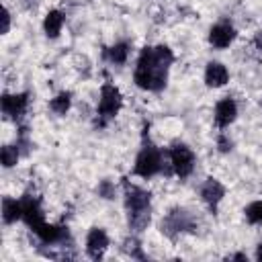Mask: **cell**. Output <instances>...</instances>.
Instances as JSON below:
<instances>
[{"mask_svg":"<svg viewBox=\"0 0 262 262\" xmlns=\"http://www.w3.org/2000/svg\"><path fill=\"white\" fill-rule=\"evenodd\" d=\"M174 63V53L168 45H147L139 51L133 82L145 92H160L168 84V72Z\"/></svg>","mask_w":262,"mask_h":262,"instance_id":"obj_1","label":"cell"},{"mask_svg":"<svg viewBox=\"0 0 262 262\" xmlns=\"http://www.w3.org/2000/svg\"><path fill=\"white\" fill-rule=\"evenodd\" d=\"M123 203L127 211V225L133 233H141L151 223V192L123 178Z\"/></svg>","mask_w":262,"mask_h":262,"instance_id":"obj_2","label":"cell"},{"mask_svg":"<svg viewBox=\"0 0 262 262\" xmlns=\"http://www.w3.org/2000/svg\"><path fill=\"white\" fill-rule=\"evenodd\" d=\"M149 125H143V131H141V147L137 151V158H135V164H133V174L143 178V180H149L158 174H162L164 170V164H166V149L162 151L151 139H149Z\"/></svg>","mask_w":262,"mask_h":262,"instance_id":"obj_3","label":"cell"},{"mask_svg":"<svg viewBox=\"0 0 262 262\" xmlns=\"http://www.w3.org/2000/svg\"><path fill=\"white\" fill-rule=\"evenodd\" d=\"M196 227H199L196 217H194L188 209H184V207H174V209H170V211L162 217V221H160V231H162L166 237H170V239H176V237L182 235V233H194Z\"/></svg>","mask_w":262,"mask_h":262,"instance_id":"obj_4","label":"cell"},{"mask_svg":"<svg viewBox=\"0 0 262 262\" xmlns=\"http://www.w3.org/2000/svg\"><path fill=\"white\" fill-rule=\"evenodd\" d=\"M121 106H123V94H121V90L115 84L104 82L100 86L98 106H96V123H98V127H104L108 121H113L119 115Z\"/></svg>","mask_w":262,"mask_h":262,"instance_id":"obj_5","label":"cell"},{"mask_svg":"<svg viewBox=\"0 0 262 262\" xmlns=\"http://www.w3.org/2000/svg\"><path fill=\"white\" fill-rule=\"evenodd\" d=\"M168 156H170V162H172V168H174V176H178L180 180H186L192 174L194 164H196L194 151L186 143L174 141L168 147Z\"/></svg>","mask_w":262,"mask_h":262,"instance_id":"obj_6","label":"cell"},{"mask_svg":"<svg viewBox=\"0 0 262 262\" xmlns=\"http://www.w3.org/2000/svg\"><path fill=\"white\" fill-rule=\"evenodd\" d=\"M29 100H31L29 92H16V94L4 92L0 96V108H2L4 119H10V121L18 123L25 117V113L29 111Z\"/></svg>","mask_w":262,"mask_h":262,"instance_id":"obj_7","label":"cell"},{"mask_svg":"<svg viewBox=\"0 0 262 262\" xmlns=\"http://www.w3.org/2000/svg\"><path fill=\"white\" fill-rule=\"evenodd\" d=\"M20 203H23V221L31 231H35L37 227H41L45 223V213H43L41 201H39V196L25 192L20 196Z\"/></svg>","mask_w":262,"mask_h":262,"instance_id":"obj_8","label":"cell"},{"mask_svg":"<svg viewBox=\"0 0 262 262\" xmlns=\"http://www.w3.org/2000/svg\"><path fill=\"white\" fill-rule=\"evenodd\" d=\"M237 33H235V27L231 25V20L223 18V20H217L211 29H209V43L211 47L215 49H227L233 41H235Z\"/></svg>","mask_w":262,"mask_h":262,"instance_id":"obj_9","label":"cell"},{"mask_svg":"<svg viewBox=\"0 0 262 262\" xmlns=\"http://www.w3.org/2000/svg\"><path fill=\"white\" fill-rule=\"evenodd\" d=\"M199 194H201V201L209 207V211L211 213H217V207H219V203L223 201V196H225V186L217 180V178H207L203 184H201V190H199Z\"/></svg>","mask_w":262,"mask_h":262,"instance_id":"obj_10","label":"cell"},{"mask_svg":"<svg viewBox=\"0 0 262 262\" xmlns=\"http://www.w3.org/2000/svg\"><path fill=\"white\" fill-rule=\"evenodd\" d=\"M108 246H111V239H108V233L102 227H92L86 233V254L92 260H100L106 254Z\"/></svg>","mask_w":262,"mask_h":262,"instance_id":"obj_11","label":"cell"},{"mask_svg":"<svg viewBox=\"0 0 262 262\" xmlns=\"http://www.w3.org/2000/svg\"><path fill=\"white\" fill-rule=\"evenodd\" d=\"M237 119V102L231 96H225L217 100L215 111H213V121L217 129H227L233 121Z\"/></svg>","mask_w":262,"mask_h":262,"instance_id":"obj_12","label":"cell"},{"mask_svg":"<svg viewBox=\"0 0 262 262\" xmlns=\"http://www.w3.org/2000/svg\"><path fill=\"white\" fill-rule=\"evenodd\" d=\"M229 82V72L221 61H209L205 66V84L209 88H221Z\"/></svg>","mask_w":262,"mask_h":262,"instance_id":"obj_13","label":"cell"},{"mask_svg":"<svg viewBox=\"0 0 262 262\" xmlns=\"http://www.w3.org/2000/svg\"><path fill=\"white\" fill-rule=\"evenodd\" d=\"M63 23H66V14L57 8H51L47 10L45 18H43V33L47 39H57L61 29H63Z\"/></svg>","mask_w":262,"mask_h":262,"instance_id":"obj_14","label":"cell"},{"mask_svg":"<svg viewBox=\"0 0 262 262\" xmlns=\"http://www.w3.org/2000/svg\"><path fill=\"white\" fill-rule=\"evenodd\" d=\"M2 221H4V225H12L16 221H23V203H20V199H12V196L2 199Z\"/></svg>","mask_w":262,"mask_h":262,"instance_id":"obj_15","label":"cell"},{"mask_svg":"<svg viewBox=\"0 0 262 262\" xmlns=\"http://www.w3.org/2000/svg\"><path fill=\"white\" fill-rule=\"evenodd\" d=\"M129 53H131V43L129 41H117L115 45L111 47H104V59L115 63V66H123L127 59H129Z\"/></svg>","mask_w":262,"mask_h":262,"instance_id":"obj_16","label":"cell"},{"mask_svg":"<svg viewBox=\"0 0 262 262\" xmlns=\"http://www.w3.org/2000/svg\"><path fill=\"white\" fill-rule=\"evenodd\" d=\"M70 108H72V92H68V90L57 92V94L49 100V111H51V113H55L57 117L68 115V111H70Z\"/></svg>","mask_w":262,"mask_h":262,"instance_id":"obj_17","label":"cell"},{"mask_svg":"<svg viewBox=\"0 0 262 262\" xmlns=\"http://www.w3.org/2000/svg\"><path fill=\"white\" fill-rule=\"evenodd\" d=\"M20 149H18V145L14 143V145H2V149H0V160H2V166L4 168H14L16 164H18V160H20Z\"/></svg>","mask_w":262,"mask_h":262,"instance_id":"obj_18","label":"cell"},{"mask_svg":"<svg viewBox=\"0 0 262 262\" xmlns=\"http://www.w3.org/2000/svg\"><path fill=\"white\" fill-rule=\"evenodd\" d=\"M123 252H125L129 258L147 260V256H145V252H143V246H141V242H139L135 235H129V237L123 242Z\"/></svg>","mask_w":262,"mask_h":262,"instance_id":"obj_19","label":"cell"},{"mask_svg":"<svg viewBox=\"0 0 262 262\" xmlns=\"http://www.w3.org/2000/svg\"><path fill=\"white\" fill-rule=\"evenodd\" d=\"M244 217L250 225H262V201H252L244 209Z\"/></svg>","mask_w":262,"mask_h":262,"instance_id":"obj_20","label":"cell"},{"mask_svg":"<svg viewBox=\"0 0 262 262\" xmlns=\"http://www.w3.org/2000/svg\"><path fill=\"white\" fill-rule=\"evenodd\" d=\"M16 145H18L23 156H27L31 151L33 143H31V137H29V127H25V125L18 127V131H16Z\"/></svg>","mask_w":262,"mask_h":262,"instance_id":"obj_21","label":"cell"},{"mask_svg":"<svg viewBox=\"0 0 262 262\" xmlns=\"http://www.w3.org/2000/svg\"><path fill=\"white\" fill-rule=\"evenodd\" d=\"M96 192H98V196H102V199H106V201H113V199H115V194H117V186H115V182H113V180L104 178V180H100V182H98Z\"/></svg>","mask_w":262,"mask_h":262,"instance_id":"obj_22","label":"cell"},{"mask_svg":"<svg viewBox=\"0 0 262 262\" xmlns=\"http://www.w3.org/2000/svg\"><path fill=\"white\" fill-rule=\"evenodd\" d=\"M233 149V141L227 133H219L217 135V151L219 154H229Z\"/></svg>","mask_w":262,"mask_h":262,"instance_id":"obj_23","label":"cell"},{"mask_svg":"<svg viewBox=\"0 0 262 262\" xmlns=\"http://www.w3.org/2000/svg\"><path fill=\"white\" fill-rule=\"evenodd\" d=\"M10 20H12V18H10V10L4 6V8H2V35H6V33L10 31Z\"/></svg>","mask_w":262,"mask_h":262,"instance_id":"obj_24","label":"cell"},{"mask_svg":"<svg viewBox=\"0 0 262 262\" xmlns=\"http://www.w3.org/2000/svg\"><path fill=\"white\" fill-rule=\"evenodd\" d=\"M227 260H242V262H248V256H246V254H242V252H235V254L227 256Z\"/></svg>","mask_w":262,"mask_h":262,"instance_id":"obj_25","label":"cell"},{"mask_svg":"<svg viewBox=\"0 0 262 262\" xmlns=\"http://www.w3.org/2000/svg\"><path fill=\"white\" fill-rule=\"evenodd\" d=\"M254 45H256V47L262 51V29L256 33V37H254Z\"/></svg>","mask_w":262,"mask_h":262,"instance_id":"obj_26","label":"cell"},{"mask_svg":"<svg viewBox=\"0 0 262 262\" xmlns=\"http://www.w3.org/2000/svg\"><path fill=\"white\" fill-rule=\"evenodd\" d=\"M256 260H260V262H262V244L256 248Z\"/></svg>","mask_w":262,"mask_h":262,"instance_id":"obj_27","label":"cell"},{"mask_svg":"<svg viewBox=\"0 0 262 262\" xmlns=\"http://www.w3.org/2000/svg\"><path fill=\"white\" fill-rule=\"evenodd\" d=\"M23 2H25V4H27V6H33V4H37V2H39V0H23Z\"/></svg>","mask_w":262,"mask_h":262,"instance_id":"obj_28","label":"cell"},{"mask_svg":"<svg viewBox=\"0 0 262 262\" xmlns=\"http://www.w3.org/2000/svg\"><path fill=\"white\" fill-rule=\"evenodd\" d=\"M260 104H262V98H260Z\"/></svg>","mask_w":262,"mask_h":262,"instance_id":"obj_29","label":"cell"}]
</instances>
